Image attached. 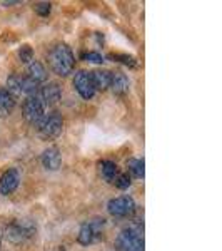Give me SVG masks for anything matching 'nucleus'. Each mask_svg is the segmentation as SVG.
<instances>
[{
    "mask_svg": "<svg viewBox=\"0 0 222 251\" xmlns=\"http://www.w3.org/2000/svg\"><path fill=\"white\" fill-rule=\"evenodd\" d=\"M48 66H50L54 74L60 75V77H67L75 66V57L72 49L67 44H57L50 49L48 52Z\"/></svg>",
    "mask_w": 222,
    "mask_h": 251,
    "instance_id": "f257e3e1",
    "label": "nucleus"
},
{
    "mask_svg": "<svg viewBox=\"0 0 222 251\" xmlns=\"http://www.w3.org/2000/svg\"><path fill=\"white\" fill-rule=\"evenodd\" d=\"M42 164L47 171H57L60 164H62V156H60L59 148L52 146V148L45 149L42 154Z\"/></svg>",
    "mask_w": 222,
    "mask_h": 251,
    "instance_id": "9b49d317",
    "label": "nucleus"
},
{
    "mask_svg": "<svg viewBox=\"0 0 222 251\" xmlns=\"http://www.w3.org/2000/svg\"><path fill=\"white\" fill-rule=\"evenodd\" d=\"M20 80H22V75L19 74H12L9 79H7V89L5 91L9 92V94L14 97H19L22 96V92H20Z\"/></svg>",
    "mask_w": 222,
    "mask_h": 251,
    "instance_id": "a211bd4d",
    "label": "nucleus"
},
{
    "mask_svg": "<svg viewBox=\"0 0 222 251\" xmlns=\"http://www.w3.org/2000/svg\"><path fill=\"white\" fill-rule=\"evenodd\" d=\"M19 183H20V173L17 171L15 168L9 169L2 174L0 177V194L3 196H9L19 188Z\"/></svg>",
    "mask_w": 222,
    "mask_h": 251,
    "instance_id": "1a4fd4ad",
    "label": "nucleus"
},
{
    "mask_svg": "<svg viewBox=\"0 0 222 251\" xmlns=\"http://www.w3.org/2000/svg\"><path fill=\"white\" fill-rule=\"evenodd\" d=\"M127 166H129V171L132 173V176L137 177V179H144V176H145L144 159H131L127 163Z\"/></svg>",
    "mask_w": 222,
    "mask_h": 251,
    "instance_id": "6ab92c4d",
    "label": "nucleus"
},
{
    "mask_svg": "<svg viewBox=\"0 0 222 251\" xmlns=\"http://www.w3.org/2000/svg\"><path fill=\"white\" fill-rule=\"evenodd\" d=\"M111 59H114V60H119V62H122V64H126V66H131V67H135V59L132 57V55H127V54H111L109 55Z\"/></svg>",
    "mask_w": 222,
    "mask_h": 251,
    "instance_id": "4be33fe9",
    "label": "nucleus"
},
{
    "mask_svg": "<svg viewBox=\"0 0 222 251\" xmlns=\"http://www.w3.org/2000/svg\"><path fill=\"white\" fill-rule=\"evenodd\" d=\"M92 75V84H94L95 91H107L111 87V77L112 72L106 71V69H97V71L90 72Z\"/></svg>",
    "mask_w": 222,
    "mask_h": 251,
    "instance_id": "ddd939ff",
    "label": "nucleus"
},
{
    "mask_svg": "<svg viewBox=\"0 0 222 251\" xmlns=\"http://www.w3.org/2000/svg\"><path fill=\"white\" fill-rule=\"evenodd\" d=\"M15 99L12 97L5 89L0 87V117H7L14 112Z\"/></svg>",
    "mask_w": 222,
    "mask_h": 251,
    "instance_id": "4468645a",
    "label": "nucleus"
},
{
    "mask_svg": "<svg viewBox=\"0 0 222 251\" xmlns=\"http://www.w3.org/2000/svg\"><path fill=\"white\" fill-rule=\"evenodd\" d=\"M99 171H100V176L107 181V183H114L117 174H119V168H117L115 163L112 161H102L99 164Z\"/></svg>",
    "mask_w": 222,
    "mask_h": 251,
    "instance_id": "dca6fc26",
    "label": "nucleus"
},
{
    "mask_svg": "<svg viewBox=\"0 0 222 251\" xmlns=\"http://www.w3.org/2000/svg\"><path fill=\"white\" fill-rule=\"evenodd\" d=\"M27 77H30L32 80H35L37 84H42L47 79V71L37 60H32L29 64V71H27Z\"/></svg>",
    "mask_w": 222,
    "mask_h": 251,
    "instance_id": "2eb2a0df",
    "label": "nucleus"
},
{
    "mask_svg": "<svg viewBox=\"0 0 222 251\" xmlns=\"http://www.w3.org/2000/svg\"><path fill=\"white\" fill-rule=\"evenodd\" d=\"M39 97L42 99L44 106L50 107V106H55V104L60 100V97H62V91H60V86L57 82H48L39 91Z\"/></svg>",
    "mask_w": 222,
    "mask_h": 251,
    "instance_id": "9d476101",
    "label": "nucleus"
},
{
    "mask_svg": "<svg viewBox=\"0 0 222 251\" xmlns=\"http://www.w3.org/2000/svg\"><path fill=\"white\" fill-rule=\"evenodd\" d=\"M104 226H106V220H104V218H95V220L86 221L80 226L77 241L84 246H89V245H92V243L99 241L100 236H102Z\"/></svg>",
    "mask_w": 222,
    "mask_h": 251,
    "instance_id": "20e7f679",
    "label": "nucleus"
},
{
    "mask_svg": "<svg viewBox=\"0 0 222 251\" xmlns=\"http://www.w3.org/2000/svg\"><path fill=\"white\" fill-rule=\"evenodd\" d=\"M82 59L87 60V62H92V64H102L104 62V57L97 52H86L82 54Z\"/></svg>",
    "mask_w": 222,
    "mask_h": 251,
    "instance_id": "b1692460",
    "label": "nucleus"
},
{
    "mask_svg": "<svg viewBox=\"0 0 222 251\" xmlns=\"http://www.w3.org/2000/svg\"><path fill=\"white\" fill-rule=\"evenodd\" d=\"M37 127H39L40 137H44V139H54V137H57L60 132H62V127H64L62 116H60L59 112H50V114L40 121Z\"/></svg>",
    "mask_w": 222,
    "mask_h": 251,
    "instance_id": "423d86ee",
    "label": "nucleus"
},
{
    "mask_svg": "<svg viewBox=\"0 0 222 251\" xmlns=\"http://www.w3.org/2000/svg\"><path fill=\"white\" fill-rule=\"evenodd\" d=\"M34 10H35V14L40 15V17H47L52 10V5L48 2H39L34 5Z\"/></svg>",
    "mask_w": 222,
    "mask_h": 251,
    "instance_id": "5701e85b",
    "label": "nucleus"
},
{
    "mask_svg": "<svg viewBox=\"0 0 222 251\" xmlns=\"http://www.w3.org/2000/svg\"><path fill=\"white\" fill-rule=\"evenodd\" d=\"M107 211L115 218L132 216L135 211V201L131 196H119L107 203Z\"/></svg>",
    "mask_w": 222,
    "mask_h": 251,
    "instance_id": "0eeeda50",
    "label": "nucleus"
},
{
    "mask_svg": "<svg viewBox=\"0 0 222 251\" xmlns=\"http://www.w3.org/2000/svg\"><path fill=\"white\" fill-rule=\"evenodd\" d=\"M129 77L124 74L122 71H115L112 72V77H111V89L114 91L115 96H124L126 92H129Z\"/></svg>",
    "mask_w": 222,
    "mask_h": 251,
    "instance_id": "f8f14e48",
    "label": "nucleus"
},
{
    "mask_svg": "<svg viewBox=\"0 0 222 251\" xmlns=\"http://www.w3.org/2000/svg\"><path fill=\"white\" fill-rule=\"evenodd\" d=\"M117 251H144V236L140 229L126 228L117 236Z\"/></svg>",
    "mask_w": 222,
    "mask_h": 251,
    "instance_id": "7ed1b4c3",
    "label": "nucleus"
},
{
    "mask_svg": "<svg viewBox=\"0 0 222 251\" xmlns=\"http://www.w3.org/2000/svg\"><path fill=\"white\" fill-rule=\"evenodd\" d=\"M114 184H115V186H117V188H119V189H127L129 186L132 184V181H131V176H129L127 173L117 174V177H115Z\"/></svg>",
    "mask_w": 222,
    "mask_h": 251,
    "instance_id": "412c9836",
    "label": "nucleus"
},
{
    "mask_svg": "<svg viewBox=\"0 0 222 251\" xmlns=\"http://www.w3.org/2000/svg\"><path fill=\"white\" fill-rule=\"evenodd\" d=\"M0 245H2V241H0Z\"/></svg>",
    "mask_w": 222,
    "mask_h": 251,
    "instance_id": "393cba45",
    "label": "nucleus"
},
{
    "mask_svg": "<svg viewBox=\"0 0 222 251\" xmlns=\"http://www.w3.org/2000/svg\"><path fill=\"white\" fill-rule=\"evenodd\" d=\"M19 59L22 64H30L34 60V50L30 46H22L19 49Z\"/></svg>",
    "mask_w": 222,
    "mask_h": 251,
    "instance_id": "aec40b11",
    "label": "nucleus"
},
{
    "mask_svg": "<svg viewBox=\"0 0 222 251\" xmlns=\"http://www.w3.org/2000/svg\"><path fill=\"white\" fill-rule=\"evenodd\" d=\"M39 87H40V84H37L35 80H32L30 77H27V75H23L22 80H20V92L27 97L39 94Z\"/></svg>",
    "mask_w": 222,
    "mask_h": 251,
    "instance_id": "f3484780",
    "label": "nucleus"
},
{
    "mask_svg": "<svg viewBox=\"0 0 222 251\" xmlns=\"http://www.w3.org/2000/svg\"><path fill=\"white\" fill-rule=\"evenodd\" d=\"M22 111H23V117L34 126H39L40 121L45 117V106H44L39 94L27 97V99L23 100Z\"/></svg>",
    "mask_w": 222,
    "mask_h": 251,
    "instance_id": "39448f33",
    "label": "nucleus"
},
{
    "mask_svg": "<svg viewBox=\"0 0 222 251\" xmlns=\"http://www.w3.org/2000/svg\"><path fill=\"white\" fill-rule=\"evenodd\" d=\"M37 231V226L32 220H15L7 226V240L12 243H22L32 238Z\"/></svg>",
    "mask_w": 222,
    "mask_h": 251,
    "instance_id": "f03ea898",
    "label": "nucleus"
},
{
    "mask_svg": "<svg viewBox=\"0 0 222 251\" xmlns=\"http://www.w3.org/2000/svg\"><path fill=\"white\" fill-rule=\"evenodd\" d=\"M74 87L84 99H92L95 94L94 84H92V75L87 71H79L74 77Z\"/></svg>",
    "mask_w": 222,
    "mask_h": 251,
    "instance_id": "6e6552de",
    "label": "nucleus"
}]
</instances>
